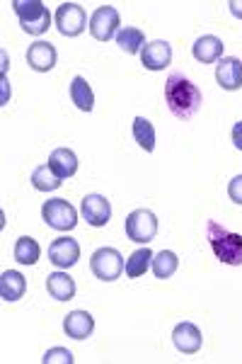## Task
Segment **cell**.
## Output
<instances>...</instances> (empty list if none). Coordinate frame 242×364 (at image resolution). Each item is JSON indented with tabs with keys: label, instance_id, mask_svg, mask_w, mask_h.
I'll return each mask as SVG.
<instances>
[{
	"label": "cell",
	"instance_id": "cell-1",
	"mask_svg": "<svg viewBox=\"0 0 242 364\" xmlns=\"http://www.w3.org/2000/svg\"><path fill=\"white\" fill-rule=\"evenodd\" d=\"M165 102L177 119H192L202 107L204 95L199 85H194L182 73H170L167 83H165Z\"/></svg>",
	"mask_w": 242,
	"mask_h": 364
},
{
	"label": "cell",
	"instance_id": "cell-2",
	"mask_svg": "<svg viewBox=\"0 0 242 364\" xmlns=\"http://www.w3.org/2000/svg\"><path fill=\"white\" fill-rule=\"evenodd\" d=\"M206 236H209L211 250L216 252V257L223 265H242V236L230 228H223L218 221H209L206 224Z\"/></svg>",
	"mask_w": 242,
	"mask_h": 364
},
{
	"label": "cell",
	"instance_id": "cell-3",
	"mask_svg": "<svg viewBox=\"0 0 242 364\" xmlns=\"http://www.w3.org/2000/svg\"><path fill=\"white\" fill-rule=\"evenodd\" d=\"M13 10L27 34H44L51 27V15L41 0H13Z\"/></svg>",
	"mask_w": 242,
	"mask_h": 364
},
{
	"label": "cell",
	"instance_id": "cell-4",
	"mask_svg": "<svg viewBox=\"0 0 242 364\" xmlns=\"http://www.w3.org/2000/svg\"><path fill=\"white\" fill-rule=\"evenodd\" d=\"M123 228H126V236L133 243H143L148 245L158 233V219L150 209H136L126 216L123 221Z\"/></svg>",
	"mask_w": 242,
	"mask_h": 364
},
{
	"label": "cell",
	"instance_id": "cell-5",
	"mask_svg": "<svg viewBox=\"0 0 242 364\" xmlns=\"http://www.w3.org/2000/svg\"><path fill=\"white\" fill-rule=\"evenodd\" d=\"M123 257L119 250L114 248H99L92 252V260H90V269L97 279L102 282H114L121 277L123 272Z\"/></svg>",
	"mask_w": 242,
	"mask_h": 364
},
{
	"label": "cell",
	"instance_id": "cell-6",
	"mask_svg": "<svg viewBox=\"0 0 242 364\" xmlns=\"http://www.w3.org/2000/svg\"><path fill=\"white\" fill-rule=\"evenodd\" d=\"M41 216L56 231H73L78 226V211L70 207V202H66V199H49V202H44Z\"/></svg>",
	"mask_w": 242,
	"mask_h": 364
},
{
	"label": "cell",
	"instance_id": "cell-7",
	"mask_svg": "<svg viewBox=\"0 0 242 364\" xmlns=\"http://www.w3.org/2000/svg\"><path fill=\"white\" fill-rule=\"evenodd\" d=\"M54 22H56V29L63 34V37H78V34L85 32V27L90 25V22H87L85 10H82L78 3L58 5Z\"/></svg>",
	"mask_w": 242,
	"mask_h": 364
},
{
	"label": "cell",
	"instance_id": "cell-8",
	"mask_svg": "<svg viewBox=\"0 0 242 364\" xmlns=\"http://www.w3.org/2000/svg\"><path fill=\"white\" fill-rule=\"evenodd\" d=\"M121 25L119 10L111 5H99L90 17V34L97 42H109L111 37H116V29Z\"/></svg>",
	"mask_w": 242,
	"mask_h": 364
},
{
	"label": "cell",
	"instance_id": "cell-9",
	"mask_svg": "<svg viewBox=\"0 0 242 364\" xmlns=\"http://www.w3.org/2000/svg\"><path fill=\"white\" fill-rule=\"evenodd\" d=\"M80 214H82V219L94 228L107 226V221L111 219V204H109V199L102 195H87L80 202Z\"/></svg>",
	"mask_w": 242,
	"mask_h": 364
},
{
	"label": "cell",
	"instance_id": "cell-10",
	"mask_svg": "<svg viewBox=\"0 0 242 364\" xmlns=\"http://www.w3.org/2000/svg\"><path fill=\"white\" fill-rule=\"evenodd\" d=\"M49 260L54 262L56 267L68 269L73 267L75 262L80 260V243L70 236H61L56 238L54 243L49 245Z\"/></svg>",
	"mask_w": 242,
	"mask_h": 364
},
{
	"label": "cell",
	"instance_id": "cell-11",
	"mask_svg": "<svg viewBox=\"0 0 242 364\" xmlns=\"http://www.w3.org/2000/svg\"><path fill=\"white\" fill-rule=\"evenodd\" d=\"M141 61L148 70H165L172 63V46L165 39H155V42H148L141 51Z\"/></svg>",
	"mask_w": 242,
	"mask_h": 364
},
{
	"label": "cell",
	"instance_id": "cell-12",
	"mask_svg": "<svg viewBox=\"0 0 242 364\" xmlns=\"http://www.w3.org/2000/svg\"><path fill=\"white\" fill-rule=\"evenodd\" d=\"M172 343L175 348L180 352H185V355H194V352L202 350L204 345V338H202V331H199L194 323H177L175 331H172Z\"/></svg>",
	"mask_w": 242,
	"mask_h": 364
},
{
	"label": "cell",
	"instance_id": "cell-13",
	"mask_svg": "<svg viewBox=\"0 0 242 364\" xmlns=\"http://www.w3.org/2000/svg\"><path fill=\"white\" fill-rule=\"evenodd\" d=\"M216 80L223 90L233 92V90H240L242 87V61L235 56H226L218 61L216 66Z\"/></svg>",
	"mask_w": 242,
	"mask_h": 364
},
{
	"label": "cell",
	"instance_id": "cell-14",
	"mask_svg": "<svg viewBox=\"0 0 242 364\" xmlns=\"http://www.w3.org/2000/svg\"><path fill=\"white\" fill-rule=\"evenodd\" d=\"M56 46L51 42H34L27 51V63L39 73H49L56 66Z\"/></svg>",
	"mask_w": 242,
	"mask_h": 364
},
{
	"label": "cell",
	"instance_id": "cell-15",
	"mask_svg": "<svg viewBox=\"0 0 242 364\" xmlns=\"http://www.w3.org/2000/svg\"><path fill=\"white\" fill-rule=\"evenodd\" d=\"M27 291V279L22 272H17V269H5L3 274H0V296H3V301L13 304V301H20L22 296H25Z\"/></svg>",
	"mask_w": 242,
	"mask_h": 364
},
{
	"label": "cell",
	"instance_id": "cell-16",
	"mask_svg": "<svg viewBox=\"0 0 242 364\" xmlns=\"http://www.w3.org/2000/svg\"><path fill=\"white\" fill-rule=\"evenodd\" d=\"M63 331L68 333V338L73 340H85L92 336L94 331V318L87 311H70L63 321Z\"/></svg>",
	"mask_w": 242,
	"mask_h": 364
},
{
	"label": "cell",
	"instance_id": "cell-17",
	"mask_svg": "<svg viewBox=\"0 0 242 364\" xmlns=\"http://www.w3.org/2000/svg\"><path fill=\"white\" fill-rule=\"evenodd\" d=\"M223 42L214 34H204V37H199L197 42H194L192 51H194V58H197L199 63H216L221 61L223 56Z\"/></svg>",
	"mask_w": 242,
	"mask_h": 364
},
{
	"label": "cell",
	"instance_id": "cell-18",
	"mask_svg": "<svg viewBox=\"0 0 242 364\" xmlns=\"http://www.w3.org/2000/svg\"><path fill=\"white\" fill-rule=\"evenodd\" d=\"M46 291L56 301H70L75 296V279L66 272H54L46 277Z\"/></svg>",
	"mask_w": 242,
	"mask_h": 364
},
{
	"label": "cell",
	"instance_id": "cell-19",
	"mask_svg": "<svg viewBox=\"0 0 242 364\" xmlns=\"http://www.w3.org/2000/svg\"><path fill=\"white\" fill-rule=\"evenodd\" d=\"M49 166L54 168V173L61 180L73 178V175L78 173V156L70 149H56L54 154L49 156Z\"/></svg>",
	"mask_w": 242,
	"mask_h": 364
},
{
	"label": "cell",
	"instance_id": "cell-20",
	"mask_svg": "<svg viewBox=\"0 0 242 364\" xmlns=\"http://www.w3.org/2000/svg\"><path fill=\"white\" fill-rule=\"evenodd\" d=\"M70 100H73V105L82 112H92L94 107V95H92V87L87 83L82 75H75L73 83H70Z\"/></svg>",
	"mask_w": 242,
	"mask_h": 364
},
{
	"label": "cell",
	"instance_id": "cell-21",
	"mask_svg": "<svg viewBox=\"0 0 242 364\" xmlns=\"http://www.w3.org/2000/svg\"><path fill=\"white\" fill-rule=\"evenodd\" d=\"M116 44L121 46V51H126V54H141L145 46V34L141 32L138 27H121L119 32H116Z\"/></svg>",
	"mask_w": 242,
	"mask_h": 364
},
{
	"label": "cell",
	"instance_id": "cell-22",
	"mask_svg": "<svg viewBox=\"0 0 242 364\" xmlns=\"http://www.w3.org/2000/svg\"><path fill=\"white\" fill-rule=\"evenodd\" d=\"M150 267L158 279H170L177 272V267H180V257L172 250H160L158 255H153Z\"/></svg>",
	"mask_w": 242,
	"mask_h": 364
},
{
	"label": "cell",
	"instance_id": "cell-23",
	"mask_svg": "<svg viewBox=\"0 0 242 364\" xmlns=\"http://www.w3.org/2000/svg\"><path fill=\"white\" fill-rule=\"evenodd\" d=\"M150 262H153V250L145 245V248H138V250H133L131 255H128V260H126V274L131 279H138V277H143L145 272H148V267H150Z\"/></svg>",
	"mask_w": 242,
	"mask_h": 364
},
{
	"label": "cell",
	"instance_id": "cell-24",
	"mask_svg": "<svg viewBox=\"0 0 242 364\" xmlns=\"http://www.w3.org/2000/svg\"><path fill=\"white\" fill-rule=\"evenodd\" d=\"M39 257H41V248H39L37 240L29 238V236L17 238V243H15V260L20 262V265H37Z\"/></svg>",
	"mask_w": 242,
	"mask_h": 364
},
{
	"label": "cell",
	"instance_id": "cell-25",
	"mask_svg": "<svg viewBox=\"0 0 242 364\" xmlns=\"http://www.w3.org/2000/svg\"><path fill=\"white\" fill-rule=\"evenodd\" d=\"M61 182L63 180L54 173V168H51L49 163L39 166L32 173V185H34V190H39V192H54V190L61 187Z\"/></svg>",
	"mask_w": 242,
	"mask_h": 364
},
{
	"label": "cell",
	"instance_id": "cell-26",
	"mask_svg": "<svg viewBox=\"0 0 242 364\" xmlns=\"http://www.w3.org/2000/svg\"><path fill=\"white\" fill-rule=\"evenodd\" d=\"M133 139H136V144L143 151H148V154L155 149V129H153V124L145 117H136L133 119Z\"/></svg>",
	"mask_w": 242,
	"mask_h": 364
},
{
	"label": "cell",
	"instance_id": "cell-27",
	"mask_svg": "<svg viewBox=\"0 0 242 364\" xmlns=\"http://www.w3.org/2000/svg\"><path fill=\"white\" fill-rule=\"evenodd\" d=\"M41 362H44V364H56V362L73 364V352L66 350V348H51L44 357H41Z\"/></svg>",
	"mask_w": 242,
	"mask_h": 364
},
{
	"label": "cell",
	"instance_id": "cell-28",
	"mask_svg": "<svg viewBox=\"0 0 242 364\" xmlns=\"http://www.w3.org/2000/svg\"><path fill=\"white\" fill-rule=\"evenodd\" d=\"M228 197L233 199L235 204H242V175H235L228 185Z\"/></svg>",
	"mask_w": 242,
	"mask_h": 364
},
{
	"label": "cell",
	"instance_id": "cell-29",
	"mask_svg": "<svg viewBox=\"0 0 242 364\" xmlns=\"http://www.w3.org/2000/svg\"><path fill=\"white\" fill-rule=\"evenodd\" d=\"M230 139H233L235 149L242 151V122H238V124L233 127V132H230Z\"/></svg>",
	"mask_w": 242,
	"mask_h": 364
},
{
	"label": "cell",
	"instance_id": "cell-30",
	"mask_svg": "<svg viewBox=\"0 0 242 364\" xmlns=\"http://www.w3.org/2000/svg\"><path fill=\"white\" fill-rule=\"evenodd\" d=\"M228 8H230V13L238 17V20H242V0H230Z\"/></svg>",
	"mask_w": 242,
	"mask_h": 364
}]
</instances>
